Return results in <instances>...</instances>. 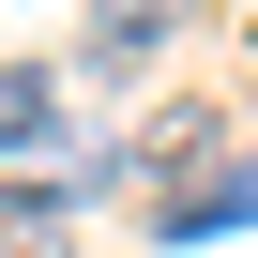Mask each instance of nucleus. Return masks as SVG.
Instances as JSON below:
<instances>
[{
    "mask_svg": "<svg viewBox=\"0 0 258 258\" xmlns=\"http://www.w3.org/2000/svg\"><path fill=\"white\" fill-rule=\"evenodd\" d=\"M61 228H76V167L61 182H0V258H76Z\"/></svg>",
    "mask_w": 258,
    "mask_h": 258,
    "instance_id": "nucleus-2",
    "label": "nucleus"
},
{
    "mask_svg": "<svg viewBox=\"0 0 258 258\" xmlns=\"http://www.w3.org/2000/svg\"><path fill=\"white\" fill-rule=\"evenodd\" d=\"M16 152H61V76L46 61H0V167Z\"/></svg>",
    "mask_w": 258,
    "mask_h": 258,
    "instance_id": "nucleus-3",
    "label": "nucleus"
},
{
    "mask_svg": "<svg viewBox=\"0 0 258 258\" xmlns=\"http://www.w3.org/2000/svg\"><path fill=\"white\" fill-rule=\"evenodd\" d=\"M182 16H198V0H91V76H137Z\"/></svg>",
    "mask_w": 258,
    "mask_h": 258,
    "instance_id": "nucleus-1",
    "label": "nucleus"
}]
</instances>
